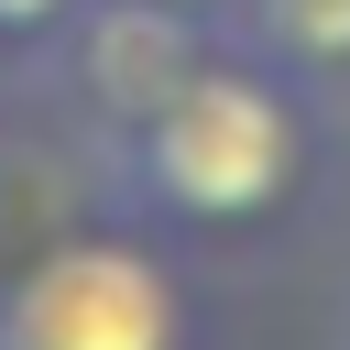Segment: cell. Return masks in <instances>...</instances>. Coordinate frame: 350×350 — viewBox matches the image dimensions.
<instances>
[{
  "label": "cell",
  "mask_w": 350,
  "mask_h": 350,
  "mask_svg": "<svg viewBox=\"0 0 350 350\" xmlns=\"http://www.w3.org/2000/svg\"><path fill=\"white\" fill-rule=\"evenodd\" d=\"M295 98L273 66H230L208 55L142 131H120V164L142 175V208L153 219H186V230H230V219H262L284 186H295Z\"/></svg>",
  "instance_id": "6da1fadb"
},
{
  "label": "cell",
  "mask_w": 350,
  "mask_h": 350,
  "mask_svg": "<svg viewBox=\"0 0 350 350\" xmlns=\"http://www.w3.org/2000/svg\"><path fill=\"white\" fill-rule=\"evenodd\" d=\"M0 350H186V284L142 241H55L0 273Z\"/></svg>",
  "instance_id": "7a4b0ae2"
},
{
  "label": "cell",
  "mask_w": 350,
  "mask_h": 350,
  "mask_svg": "<svg viewBox=\"0 0 350 350\" xmlns=\"http://www.w3.org/2000/svg\"><path fill=\"white\" fill-rule=\"evenodd\" d=\"M66 66L109 131H142L197 66H208V11L186 0H77L66 11Z\"/></svg>",
  "instance_id": "3957f363"
},
{
  "label": "cell",
  "mask_w": 350,
  "mask_h": 350,
  "mask_svg": "<svg viewBox=\"0 0 350 350\" xmlns=\"http://www.w3.org/2000/svg\"><path fill=\"white\" fill-rule=\"evenodd\" d=\"M241 22L273 66H350V0H241Z\"/></svg>",
  "instance_id": "277c9868"
},
{
  "label": "cell",
  "mask_w": 350,
  "mask_h": 350,
  "mask_svg": "<svg viewBox=\"0 0 350 350\" xmlns=\"http://www.w3.org/2000/svg\"><path fill=\"white\" fill-rule=\"evenodd\" d=\"M77 0H0V44H33V33H66Z\"/></svg>",
  "instance_id": "5b68a950"
},
{
  "label": "cell",
  "mask_w": 350,
  "mask_h": 350,
  "mask_svg": "<svg viewBox=\"0 0 350 350\" xmlns=\"http://www.w3.org/2000/svg\"><path fill=\"white\" fill-rule=\"evenodd\" d=\"M186 11H219V0H186Z\"/></svg>",
  "instance_id": "8992f818"
}]
</instances>
